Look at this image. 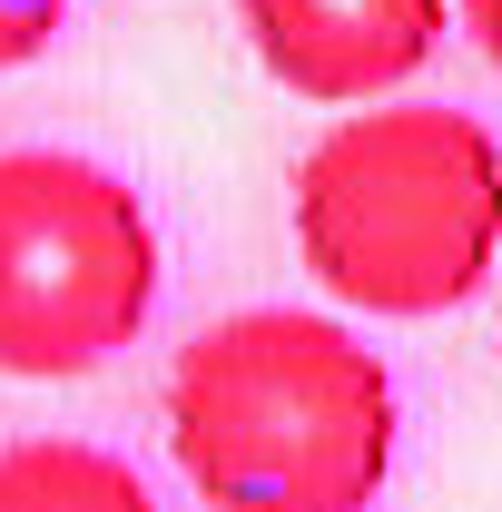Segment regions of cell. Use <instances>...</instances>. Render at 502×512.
<instances>
[{
	"mask_svg": "<svg viewBox=\"0 0 502 512\" xmlns=\"http://www.w3.org/2000/svg\"><path fill=\"white\" fill-rule=\"evenodd\" d=\"M394 434L384 355L306 306H247L168 365V453L207 512H375Z\"/></svg>",
	"mask_w": 502,
	"mask_h": 512,
	"instance_id": "cell-1",
	"label": "cell"
},
{
	"mask_svg": "<svg viewBox=\"0 0 502 512\" xmlns=\"http://www.w3.org/2000/svg\"><path fill=\"white\" fill-rule=\"evenodd\" d=\"M453 10H463V30H473V50H483V60L502 69V0H453Z\"/></svg>",
	"mask_w": 502,
	"mask_h": 512,
	"instance_id": "cell-7",
	"label": "cell"
},
{
	"mask_svg": "<svg viewBox=\"0 0 502 512\" xmlns=\"http://www.w3.org/2000/svg\"><path fill=\"white\" fill-rule=\"evenodd\" d=\"M296 256L355 316H443L502 276V148L443 99H375L296 168Z\"/></svg>",
	"mask_w": 502,
	"mask_h": 512,
	"instance_id": "cell-2",
	"label": "cell"
},
{
	"mask_svg": "<svg viewBox=\"0 0 502 512\" xmlns=\"http://www.w3.org/2000/svg\"><path fill=\"white\" fill-rule=\"evenodd\" d=\"M453 0H237L247 50L315 109H375L443 50Z\"/></svg>",
	"mask_w": 502,
	"mask_h": 512,
	"instance_id": "cell-4",
	"label": "cell"
},
{
	"mask_svg": "<svg viewBox=\"0 0 502 512\" xmlns=\"http://www.w3.org/2000/svg\"><path fill=\"white\" fill-rule=\"evenodd\" d=\"M0 512H158V503L109 444L30 434V444H0Z\"/></svg>",
	"mask_w": 502,
	"mask_h": 512,
	"instance_id": "cell-5",
	"label": "cell"
},
{
	"mask_svg": "<svg viewBox=\"0 0 502 512\" xmlns=\"http://www.w3.org/2000/svg\"><path fill=\"white\" fill-rule=\"evenodd\" d=\"M60 20H69V0H0V69L40 60L60 40Z\"/></svg>",
	"mask_w": 502,
	"mask_h": 512,
	"instance_id": "cell-6",
	"label": "cell"
},
{
	"mask_svg": "<svg viewBox=\"0 0 502 512\" xmlns=\"http://www.w3.org/2000/svg\"><path fill=\"white\" fill-rule=\"evenodd\" d=\"M148 306L158 227L138 188L79 148H0V375H89L138 345Z\"/></svg>",
	"mask_w": 502,
	"mask_h": 512,
	"instance_id": "cell-3",
	"label": "cell"
}]
</instances>
